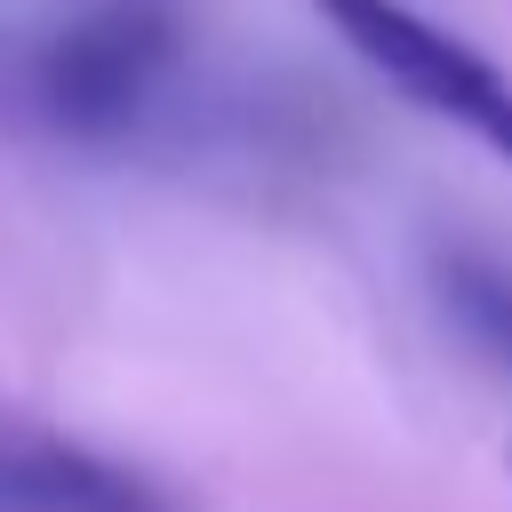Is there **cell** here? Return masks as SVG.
<instances>
[{
  "mask_svg": "<svg viewBox=\"0 0 512 512\" xmlns=\"http://www.w3.org/2000/svg\"><path fill=\"white\" fill-rule=\"evenodd\" d=\"M504 472H512V440H504Z\"/></svg>",
  "mask_w": 512,
  "mask_h": 512,
  "instance_id": "cell-5",
  "label": "cell"
},
{
  "mask_svg": "<svg viewBox=\"0 0 512 512\" xmlns=\"http://www.w3.org/2000/svg\"><path fill=\"white\" fill-rule=\"evenodd\" d=\"M432 288H440V312L488 352L512 368V264L488 256V248H440L432 256Z\"/></svg>",
  "mask_w": 512,
  "mask_h": 512,
  "instance_id": "cell-4",
  "label": "cell"
},
{
  "mask_svg": "<svg viewBox=\"0 0 512 512\" xmlns=\"http://www.w3.org/2000/svg\"><path fill=\"white\" fill-rule=\"evenodd\" d=\"M312 8H320V16L344 32V48H352L360 64H376L408 104L456 120L464 136H480V144L512 168V80H504L480 48H464L448 24L416 16L408 0H312Z\"/></svg>",
  "mask_w": 512,
  "mask_h": 512,
  "instance_id": "cell-2",
  "label": "cell"
},
{
  "mask_svg": "<svg viewBox=\"0 0 512 512\" xmlns=\"http://www.w3.org/2000/svg\"><path fill=\"white\" fill-rule=\"evenodd\" d=\"M176 64H184L176 16L160 0H112V8L64 24L40 48L32 96H40V112L64 136H128L160 104V88H168Z\"/></svg>",
  "mask_w": 512,
  "mask_h": 512,
  "instance_id": "cell-1",
  "label": "cell"
},
{
  "mask_svg": "<svg viewBox=\"0 0 512 512\" xmlns=\"http://www.w3.org/2000/svg\"><path fill=\"white\" fill-rule=\"evenodd\" d=\"M0 512H176L144 472L56 432H0Z\"/></svg>",
  "mask_w": 512,
  "mask_h": 512,
  "instance_id": "cell-3",
  "label": "cell"
}]
</instances>
